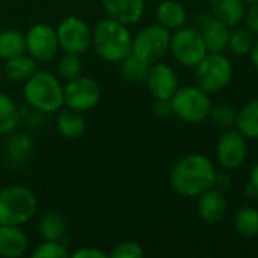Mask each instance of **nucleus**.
<instances>
[{"label": "nucleus", "instance_id": "nucleus-1", "mask_svg": "<svg viewBox=\"0 0 258 258\" xmlns=\"http://www.w3.org/2000/svg\"><path fill=\"white\" fill-rule=\"evenodd\" d=\"M216 166L204 154L190 153L181 157L169 174V183L175 194L186 198H198L203 192L215 187Z\"/></svg>", "mask_w": 258, "mask_h": 258}, {"label": "nucleus", "instance_id": "nucleus-2", "mask_svg": "<svg viewBox=\"0 0 258 258\" xmlns=\"http://www.w3.org/2000/svg\"><path fill=\"white\" fill-rule=\"evenodd\" d=\"M133 36L127 24L113 18L101 20L92 30V47L107 62H122L132 54Z\"/></svg>", "mask_w": 258, "mask_h": 258}, {"label": "nucleus", "instance_id": "nucleus-3", "mask_svg": "<svg viewBox=\"0 0 258 258\" xmlns=\"http://www.w3.org/2000/svg\"><path fill=\"white\" fill-rule=\"evenodd\" d=\"M23 95L26 103L42 113L59 112L63 103V86L59 79L48 71L36 70L24 82Z\"/></svg>", "mask_w": 258, "mask_h": 258}, {"label": "nucleus", "instance_id": "nucleus-4", "mask_svg": "<svg viewBox=\"0 0 258 258\" xmlns=\"http://www.w3.org/2000/svg\"><path fill=\"white\" fill-rule=\"evenodd\" d=\"M194 70L195 85L210 95L224 91L234 77L233 62L224 51H209Z\"/></svg>", "mask_w": 258, "mask_h": 258}, {"label": "nucleus", "instance_id": "nucleus-5", "mask_svg": "<svg viewBox=\"0 0 258 258\" xmlns=\"http://www.w3.org/2000/svg\"><path fill=\"white\" fill-rule=\"evenodd\" d=\"M38 201L32 190L12 184L0 189V225L27 224L36 213Z\"/></svg>", "mask_w": 258, "mask_h": 258}, {"label": "nucleus", "instance_id": "nucleus-6", "mask_svg": "<svg viewBox=\"0 0 258 258\" xmlns=\"http://www.w3.org/2000/svg\"><path fill=\"white\" fill-rule=\"evenodd\" d=\"M174 115L187 124H200L209 119L213 103L210 94L194 86H183L178 88L177 92L171 98Z\"/></svg>", "mask_w": 258, "mask_h": 258}, {"label": "nucleus", "instance_id": "nucleus-7", "mask_svg": "<svg viewBox=\"0 0 258 258\" xmlns=\"http://www.w3.org/2000/svg\"><path fill=\"white\" fill-rule=\"evenodd\" d=\"M169 53L181 67L195 68L209 50L201 32L197 27L183 26L172 32Z\"/></svg>", "mask_w": 258, "mask_h": 258}, {"label": "nucleus", "instance_id": "nucleus-8", "mask_svg": "<svg viewBox=\"0 0 258 258\" xmlns=\"http://www.w3.org/2000/svg\"><path fill=\"white\" fill-rule=\"evenodd\" d=\"M172 32L157 24H150L139 30L133 38L132 53L148 65L160 62L169 51Z\"/></svg>", "mask_w": 258, "mask_h": 258}, {"label": "nucleus", "instance_id": "nucleus-9", "mask_svg": "<svg viewBox=\"0 0 258 258\" xmlns=\"http://www.w3.org/2000/svg\"><path fill=\"white\" fill-rule=\"evenodd\" d=\"M56 33L59 47L67 53L82 54L92 45V29L80 17L63 18L56 27Z\"/></svg>", "mask_w": 258, "mask_h": 258}, {"label": "nucleus", "instance_id": "nucleus-10", "mask_svg": "<svg viewBox=\"0 0 258 258\" xmlns=\"http://www.w3.org/2000/svg\"><path fill=\"white\" fill-rule=\"evenodd\" d=\"M248 157V139L237 130L228 128L219 136L216 144V160L225 171L239 169Z\"/></svg>", "mask_w": 258, "mask_h": 258}, {"label": "nucleus", "instance_id": "nucleus-11", "mask_svg": "<svg viewBox=\"0 0 258 258\" xmlns=\"http://www.w3.org/2000/svg\"><path fill=\"white\" fill-rule=\"evenodd\" d=\"M56 29L45 23L33 24L26 33V53L36 62H50L59 51Z\"/></svg>", "mask_w": 258, "mask_h": 258}, {"label": "nucleus", "instance_id": "nucleus-12", "mask_svg": "<svg viewBox=\"0 0 258 258\" xmlns=\"http://www.w3.org/2000/svg\"><path fill=\"white\" fill-rule=\"evenodd\" d=\"M100 97V85L88 76H79L63 86V103L67 107L79 112L94 109L98 104Z\"/></svg>", "mask_w": 258, "mask_h": 258}, {"label": "nucleus", "instance_id": "nucleus-13", "mask_svg": "<svg viewBox=\"0 0 258 258\" xmlns=\"http://www.w3.org/2000/svg\"><path fill=\"white\" fill-rule=\"evenodd\" d=\"M145 83L148 86L150 94L156 100H171L180 88L175 70L171 65L163 63L162 60L150 67V73Z\"/></svg>", "mask_w": 258, "mask_h": 258}, {"label": "nucleus", "instance_id": "nucleus-14", "mask_svg": "<svg viewBox=\"0 0 258 258\" xmlns=\"http://www.w3.org/2000/svg\"><path fill=\"white\" fill-rule=\"evenodd\" d=\"M198 30L201 32L209 51H225L228 47L231 27L213 14L206 12L198 18Z\"/></svg>", "mask_w": 258, "mask_h": 258}, {"label": "nucleus", "instance_id": "nucleus-15", "mask_svg": "<svg viewBox=\"0 0 258 258\" xmlns=\"http://www.w3.org/2000/svg\"><path fill=\"white\" fill-rule=\"evenodd\" d=\"M228 210V203L224 192L218 187H212L203 192L197 201L198 216L206 224H218L221 222Z\"/></svg>", "mask_w": 258, "mask_h": 258}, {"label": "nucleus", "instance_id": "nucleus-16", "mask_svg": "<svg viewBox=\"0 0 258 258\" xmlns=\"http://www.w3.org/2000/svg\"><path fill=\"white\" fill-rule=\"evenodd\" d=\"M107 15L124 24H136L145 11V0H101Z\"/></svg>", "mask_w": 258, "mask_h": 258}, {"label": "nucleus", "instance_id": "nucleus-17", "mask_svg": "<svg viewBox=\"0 0 258 258\" xmlns=\"http://www.w3.org/2000/svg\"><path fill=\"white\" fill-rule=\"evenodd\" d=\"M29 239L21 227L0 225V257L20 258L27 252Z\"/></svg>", "mask_w": 258, "mask_h": 258}, {"label": "nucleus", "instance_id": "nucleus-18", "mask_svg": "<svg viewBox=\"0 0 258 258\" xmlns=\"http://www.w3.org/2000/svg\"><path fill=\"white\" fill-rule=\"evenodd\" d=\"M210 14L222 20L230 27L239 26L246 14L248 3L245 0H209Z\"/></svg>", "mask_w": 258, "mask_h": 258}, {"label": "nucleus", "instance_id": "nucleus-19", "mask_svg": "<svg viewBox=\"0 0 258 258\" xmlns=\"http://www.w3.org/2000/svg\"><path fill=\"white\" fill-rule=\"evenodd\" d=\"M156 18L160 26L174 32L186 26L187 12H186V8L178 0H163L157 5Z\"/></svg>", "mask_w": 258, "mask_h": 258}, {"label": "nucleus", "instance_id": "nucleus-20", "mask_svg": "<svg viewBox=\"0 0 258 258\" xmlns=\"http://www.w3.org/2000/svg\"><path fill=\"white\" fill-rule=\"evenodd\" d=\"M56 125L59 133L67 139H77L85 133L86 121L82 115V112L74 109H63L59 110L56 118Z\"/></svg>", "mask_w": 258, "mask_h": 258}, {"label": "nucleus", "instance_id": "nucleus-21", "mask_svg": "<svg viewBox=\"0 0 258 258\" xmlns=\"http://www.w3.org/2000/svg\"><path fill=\"white\" fill-rule=\"evenodd\" d=\"M236 233L243 239H255L258 236V209L254 206H242L233 219Z\"/></svg>", "mask_w": 258, "mask_h": 258}, {"label": "nucleus", "instance_id": "nucleus-22", "mask_svg": "<svg viewBox=\"0 0 258 258\" xmlns=\"http://www.w3.org/2000/svg\"><path fill=\"white\" fill-rule=\"evenodd\" d=\"M236 128L248 139H258V98L248 101L240 110H237Z\"/></svg>", "mask_w": 258, "mask_h": 258}, {"label": "nucleus", "instance_id": "nucleus-23", "mask_svg": "<svg viewBox=\"0 0 258 258\" xmlns=\"http://www.w3.org/2000/svg\"><path fill=\"white\" fill-rule=\"evenodd\" d=\"M3 70L8 79L14 82H26L30 76H33V73L38 68H36V60L30 54L23 53L20 56L5 60Z\"/></svg>", "mask_w": 258, "mask_h": 258}, {"label": "nucleus", "instance_id": "nucleus-24", "mask_svg": "<svg viewBox=\"0 0 258 258\" xmlns=\"http://www.w3.org/2000/svg\"><path fill=\"white\" fill-rule=\"evenodd\" d=\"M23 53H26V35L17 29L2 30L0 32V59L8 60Z\"/></svg>", "mask_w": 258, "mask_h": 258}, {"label": "nucleus", "instance_id": "nucleus-25", "mask_svg": "<svg viewBox=\"0 0 258 258\" xmlns=\"http://www.w3.org/2000/svg\"><path fill=\"white\" fill-rule=\"evenodd\" d=\"M257 36L245 26V27H231L230 32V39H228V47L234 56H249L254 44H255Z\"/></svg>", "mask_w": 258, "mask_h": 258}, {"label": "nucleus", "instance_id": "nucleus-26", "mask_svg": "<svg viewBox=\"0 0 258 258\" xmlns=\"http://www.w3.org/2000/svg\"><path fill=\"white\" fill-rule=\"evenodd\" d=\"M65 221L60 215L50 212L45 213L41 219H39V234L44 240H56L60 242V239L65 234Z\"/></svg>", "mask_w": 258, "mask_h": 258}, {"label": "nucleus", "instance_id": "nucleus-27", "mask_svg": "<svg viewBox=\"0 0 258 258\" xmlns=\"http://www.w3.org/2000/svg\"><path fill=\"white\" fill-rule=\"evenodd\" d=\"M150 67L151 65H148L132 53L121 62V73L132 83H145L150 73Z\"/></svg>", "mask_w": 258, "mask_h": 258}, {"label": "nucleus", "instance_id": "nucleus-28", "mask_svg": "<svg viewBox=\"0 0 258 258\" xmlns=\"http://www.w3.org/2000/svg\"><path fill=\"white\" fill-rule=\"evenodd\" d=\"M18 122V109L14 100L0 91V135L11 133Z\"/></svg>", "mask_w": 258, "mask_h": 258}, {"label": "nucleus", "instance_id": "nucleus-29", "mask_svg": "<svg viewBox=\"0 0 258 258\" xmlns=\"http://www.w3.org/2000/svg\"><path fill=\"white\" fill-rule=\"evenodd\" d=\"M32 151V141L26 135H14L6 144V153L9 160L15 163H23L27 160Z\"/></svg>", "mask_w": 258, "mask_h": 258}, {"label": "nucleus", "instance_id": "nucleus-30", "mask_svg": "<svg viewBox=\"0 0 258 258\" xmlns=\"http://www.w3.org/2000/svg\"><path fill=\"white\" fill-rule=\"evenodd\" d=\"M82 60H80V54L76 53H67L63 56H60L59 62H57V74L60 79L70 82L79 76H82Z\"/></svg>", "mask_w": 258, "mask_h": 258}, {"label": "nucleus", "instance_id": "nucleus-31", "mask_svg": "<svg viewBox=\"0 0 258 258\" xmlns=\"http://www.w3.org/2000/svg\"><path fill=\"white\" fill-rule=\"evenodd\" d=\"M212 122L221 128V130H228L236 127V119H237V110L230 106V104H216L212 107L210 116Z\"/></svg>", "mask_w": 258, "mask_h": 258}, {"label": "nucleus", "instance_id": "nucleus-32", "mask_svg": "<svg viewBox=\"0 0 258 258\" xmlns=\"http://www.w3.org/2000/svg\"><path fill=\"white\" fill-rule=\"evenodd\" d=\"M70 255L65 246L56 240H44L33 252V258H67Z\"/></svg>", "mask_w": 258, "mask_h": 258}, {"label": "nucleus", "instance_id": "nucleus-33", "mask_svg": "<svg viewBox=\"0 0 258 258\" xmlns=\"http://www.w3.org/2000/svg\"><path fill=\"white\" fill-rule=\"evenodd\" d=\"M112 258H142L144 257V249L139 243L133 240H125L118 243L112 252L109 254Z\"/></svg>", "mask_w": 258, "mask_h": 258}, {"label": "nucleus", "instance_id": "nucleus-34", "mask_svg": "<svg viewBox=\"0 0 258 258\" xmlns=\"http://www.w3.org/2000/svg\"><path fill=\"white\" fill-rule=\"evenodd\" d=\"M243 23L258 38V2L257 3H252V5H248Z\"/></svg>", "mask_w": 258, "mask_h": 258}, {"label": "nucleus", "instance_id": "nucleus-35", "mask_svg": "<svg viewBox=\"0 0 258 258\" xmlns=\"http://www.w3.org/2000/svg\"><path fill=\"white\" fill-rule=\"evenodd\" d=\"M153 113L159 119H168L169 116H172L174 110H172L171 100H156V103L153 104Z\"/></svg>", "mask_w": 258, "mask_h": 258}, {"label": "nucleus", "instance_id": "nucleus-36", "mask_svg": "<svg viewBox=\"0 0 258 258\" xmlns=\"http://www.w3.org/2000/svg\"><path fill=\"white\" fill-rule=\"evenodd\" d=\"M74 258H109V254L94 248V246H88V248H80L79 251H76L73 254Z\"/></svg>", "mask_w": 258, "mask_h": 258}, {"label": "nucleus", "instance_id": "nucleus-37", "mask_svg": "<svg viewBox=\"0 0 258 258\" xmlns=\"http://www.w3.org/2000/svg\"><path fill=\"white\" fill-rule=\"evenodd\" d=\"M231 186V177L228 174H216V183H215V187L221 189V190H227L230 189Z\"/></svg>", "mask_w": 258, "mask_h": 258}, {"label": "nucleus", "instance_id": "nucleus-38", "mask_svg": "<svg viewBox=\"0 0 258 258\" xmlns=\"http://www.w3.org/2000/svg\"><path fill=\"white\" fill-rule=\"evenodd\" d=\"M249 57H251V62H252L254 68L258 71V38L255 39V44H254V47H252V50L249 53Z\"/></svg>", "mask_w": 258, "mask_h": 258}, {"label": "nucleus", "instance_id": "nucleus-39", "mask_svg": "<svg viewBox=\"0 0 258 258\" xmlns=\"http://www.w3.org/2000/svg\"><path fill=\"white\" fill-rule=\"evenodd\" d=\"M249 184H252L258 190V162L252 166L251 169V175H249Z\"/></svg>", "mask_w": 258, "mask_h": 258}, {"label": "nucleus", "instance_id": "nucleus-40", "mask_svg": "<svg viewBox=\"0 0 258 258\" xmlns=\"http://www.w3.org/2000/svg\"><path fill=\"white\" fill-rule=\"evenodd\" d=\"M245 2H246L248 5H252V3H257L258 0H245Z\"/></svg>", "mask_w": 258, "mask_h": 258}]
</instances>
